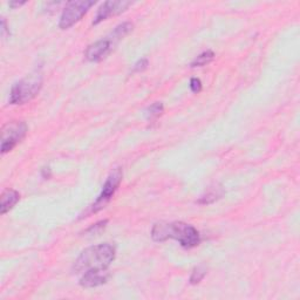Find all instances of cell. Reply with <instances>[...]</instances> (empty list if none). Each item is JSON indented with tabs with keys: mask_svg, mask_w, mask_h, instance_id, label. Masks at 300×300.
Segmentation results:
<instances>
[{
	"mask_svg": "<svg viewBox=\"0 0 300 300\" xmlns=\"http://www.w3.org/2000/svg\"><path fill=\"white\" fill-rule=\"evenodd\" d=\"M110 274L107 271H91V272H86L80 276V285L86 289L89 287H97L107 283L109 279Z\"/></svg>",
	"mask_w": 300,
	"mask_h": 300,
	"instance_id": "cell-9",
	"label": "cell"
},
{
	"mask_svg": "<svg viewBox=\"0 0 300 300\" xmlns=\"http://www.w3.org/2000/svg\"><path fill=\"white\" fill-rule=\"evenodd\" d=\"M26 4V1H9V7L12 8H17V7H20V6L25 5Z\"/></svg>",
	"mask_w": 300,
	"mask_h": 300,
	"instance_id": "cell-20",
	"label": "cell"
},
{
	"mask_svg": "<svg viewBox=\"0 0 300 300\" xmlns=\"http://www.w3.org/2000/svg\"><path fill=\"white\" fill-rule=\"evenodd\" d=\"M134 25L132 22H123L114 28L109 36L104 38V39L98 40L97 43L89 45L88 49L86 50L85 56L88 61L91 62H99L102 59H104L108 54H109L115 46L123 39L124 37L128 36L130 32L133 31Z\"/></svg>",
	"mask_w": 300,
	"mask_h": 300,
	"instance_id": "cell-3",
	"label": "cell"
},
{
	"mask_svg": "<svg viewBox=\"0 0 300 300\" xmlns=\"http://www.w3.org/2000/svg\"><path fill=\"white\" fill-rule=\"evenodd\" d=\"M9 34V32H8V28H7V24H6V20L5 19H2L1 20V34H2V37H6V34Z\"/></svg>",
	"mask_w": 300,
	"mask_h": 300,
	"instance_id": "cell-18",
	"label": "cell"
},
{
	"mask_svg": "<svg viewBox=\"0 0 300 300\" xmlns=\"http://www.w3.org/2000/svg\"><path fill=\"white\" fill-rule=\"evenodd\" d=\"M121 181H122V170H121L120 168H117L111 172L110 176L107 178L106 183L102 187L100 196L98 197L93 205H92V212H98L99 210L104 207V205L109 202L111 197L114 196V194L116 193L117 188L120 187Z\"/></svg>",
	"mask_w": 300,
	"mask_h": 300,
	"instance_id": "cell-7",
	"label": "cell"
},
{
	"mask_svg": "<svg viewBox=\"0 0 300 300\" xmlns=\"http://www.w3.org/2000/svg\"><path fill=\"white\" fill-rule=\"evenodd\" d=\"M151 238L155 242L176 239L180 242L181 247L184 249H193L197 247L200 242L197 229L183 222L157 223L151 230Z\"/></svg>",
	"mask_w": 300,
	"mask_h": 300,
	"instance_id": "cell-2",
	"label": "cell"
},
{
	"mask_svg": "<svg viewBox=\"0 0 300 300\" xmlns=\"http://www.w3.org/2000/svg\"><path fill=\"white\" fill-rule=\"evenodd\" d=\"M132 5L130 1H106L98 9V13L95 15L93 25H98L100 22L107 20L108 18L119 15L126 11Z\"/></svg>",
	"mask_w": 300,
	"mask_h": 300,
	"instance_id": "cell-8",
	"label": "cell"
},
{
	"mask_svg": "<svg viewBox=\"0 0 300 300\" xmlns=\"http://www.w3.org/2000/svg\"><path fill=\"white\" fill-rule=\"evenodd\" d=\"M107 223H108L107 219H104V221L99 222V223H97V224H95V225L91 226V228H89L86 232H89V234H92V235L98 234V232H100L102 229L106 228V224H107Z\"/></svg>",
	"mask_w": 300,
	"mask_h": 300,
	"instance_id": "cell-16",
	"label": "cell"
},
{
	"mask_svg": "<svg viewBox=\"0 0 300 300\" xmlns=\"http://www.w3.org/2000/svg\"><path fill=\"white\" fill-rule=\"evenodd\" d=\"M223 191L221 189H211L209 190L205 195H203L202 197L199 200L200 204H211L213 202H216L217 200H219L222 197Z\"/></svg>",
	"mask_w": 300,
	"mask_h": 300,
	"instance_id": "cell-13",
	"label": "cell"
},
{
	"mask_svg": "<svg viewBox=\"0 0 300 300\" xmlns=\"http://www.w3.org/2000/svg\"><path fill=\"white\" fill-rule=\"evenodd\" d=\"M20 200V194L18 191L8 189L5 190L1 195V202H0V213L5 215L6 212H8L9 210L13 207L15 204L19 202Z\"/></svg>",
	"mask_w": 300,
	"mask_h": 300,
	"instance_id": "cell-10",
	"label": "cell"
},
{
	"mask_svg": "<svg viewBox=\"0 0 300 300\" xmlns=\"http://www.w3.org/2000/svg\"><path fill=\"white\" fill-rule=\"evenodd\" d=\"M116 256L115 248L110 244H100L86 249L75 260L73 270L76 274L91 271H107Z\"/></svg>",
	"mask_w": 300,
	"mask_h": 300,
	"instance_id": "cell-1",
	"label": "cell"
},
{
	"mask_svg": "<svg viewBox=\"0 0 300 300\" xmlns=\"http://www.w3.org/2000/svg\"><path fill=\"white\" fill-rule=\"evenodd\" d=\"M43 88V74L34 72L13 85L9 93V103L25 104L33 100Z\"/></svg>",
	"mask_w": 300,
	"mask_h": 300,
	"instance_id": "cell-4",
	"label": "cell"
},
{
	"mask_svg": "<svg viewBox=\"0 0 300 300\" xmlns=\"http://www.w3.org/2000/svg\"><path fill=\"white\" fill-rule=\"evenodd\" d=\"M190 89L195 94L200 93L202 91V82H200L199 78H193L190 80Z\"/></svg>",
	"mask_w": 300,
	"mask_h": 300,
	"instance_id": "cell-17",
	"label": "cell"
},
{
	"mask_svg": "<svg viewBox=\"0 0 300 300\" xmlns=\"http://www.w3.org/2000/svg\"><path fill=\"white\" fill-rule=\"evenodd\" d=\"M50 168H44L43 171H41V176H43L45 180H49V178L50 177Z\"/></svg>",
	"mask_w": 300,
	"mask_h": 300,
	"instance_id": "cell-19",
	"label": "cell"
},
{
	"mask_svg": "<svg viewBox=\"0 0 300 300\" xmlns=\"http://www.w3.org/2000/svg\"><path fill=\"white\" fill-rule=\"evenodd\" d=\"M27 124L22 121H12L6 123L1 129V154L11 151L27 134Z\"/></svg>",
	"mask_w": 300,
	"mask_h": 300,
	"instance_id": "cell-6",
	"label": "cell"
},
{
	"mask_svg": "<svg viewBox=\"0 0 300 300\" xmlns=\"http://www.w3.org/2000/svg\"><path fill=\"white\" fill-rule=\"evenodd\" d=\"M206 271H207L206 267L204 266V265H200V266L195 267L189 279L191 285H197V284L202 282L204 277L206 276Z\"/></svg>",
	"mask_w": 300,
	"mask_h": 300,
	"instance_id": "cell-14",
	"label": "cell"
},
{
	"mask_svg": "<svg viewBox=\"0 0 300 300\" xmlns=\"http://www.w3.org/2000/svg\"><path fill=\"white\" fill-rule=\"evenodd\" d=\"M163 111H164L163 103H161V102H155V103H152L151 106L147 108L146 117L150 121L155 120L157 119L158 116H161V115L163 114Z\"/></svg>",
	"mask_w": 300,
	"mask_h": 300,
	"instance_id": "cell-12",
	"label": "cell"
},
{
	"mask_svg": "<svg viewBox=\"0 0 300 300\" xmlns=\"http://www.w3.org/2000/svg\"><path fill=\"white\" fill-rule=\"evenodd\" d=\"M95 5V1L89 0H76V1L67 2L63 8L61 17H60L59 27L61 30H68L76 22H79L85 17L92 6Z\"/></svg>",
	"mask_w": 300,
	"mask_h": 300,
	"instance_id": "cell-5",
	"label": "cell"
},
{
	"mask_svg": "<svg viewBox=\"0 0 300 300\" xmlns=\"http://www.w3.org/2000/svg\"><path fill=\"white\" fill-rule=\"evenodd\" d=\"M213 59H215V53H213L212 50H205V52L200 53V55H197L196 57H195L194 61L191 62L190 66L193 67V68L206 66V65H209V63L211 62Z\"/></svg>",
	"mask_w": 300,
	"mask_h": 300,
	"instance_id": "cell-11",
	"label": "cell"
},
{
	"mask_svg": "<svg viewBox=\"0 0 300 300\" xmlns=\"http://www.w3.org/2000/svg\"><path fill=\"white\" fill-rule=\"evenodd\" d=\"M148 60L147 59H140L135 65L133 67V73H139V72H143L148 68Z\"/></svg>",
	"mask_w": 300,
	"mask_h": 300,
	"instance_id": "cell-15",
	"label": "cell"
}]
</instances>
